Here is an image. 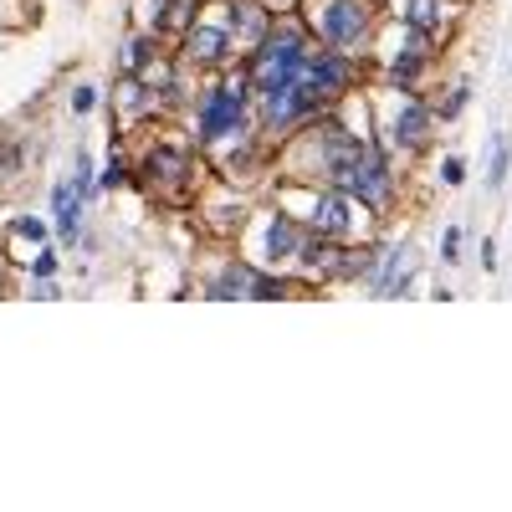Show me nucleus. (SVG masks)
Returning <instances> with one entry per match:
<instances>
[{
  "label": "nucleus",
  "instance_id": "0eeeda50",
  "mask_svg": "<svg viewBox=\"0 0 512 512\" xmlns=\"http://www.w3.org/2000/svg\"><path fill=\"white\" fill-rule=\"evenodd\" d=\"M318 108L308 103V93L297 88V82H287V88H267L256 93V123H262V134L282 139V134H297L303 123H313Z\"/></svg>",
  "mask_w": 512,
  "mask_h": 512
},
{
  "label": "nucleus",
  "instance_id": "1a4fd4ad",
  "mask_svg": "<svg viewBox=\"0 0 512 512\" xmlns=\"http://www.w3.org/2000/svg\"><path fill=\"white\" fill-rule=\"evenodd\" d=\"M231 41H236V26H231V21H205V16H195V21L185 26L180 57H185L190 67H226Z\"/></svg>",
  "mask_w": 512,
  "mask_h": 512
},
{
  "label": "nucleus",
  "instance_id": "6e6552de",
  "mask_svg": "<svg viewBox=\"0 0 512 512\" xmlns=\"http://www.w3.org/2000/svg\"><path fill=\"white\" fill-rule=\"evenodd\" d=\"M415 272H420V251H415V241H395V246H384V251H379L374 272L364 277V292H369V297H410Z\"/></svg>",
  "mask_w": 512,
  "mask_h": 512
},
{
  "label": "nucleus",
  "instance_id": "5701e85b",
  "mask_svg": "<svg viewBox=\"0 0 512 512\" xmlns=\"http://www.w3.org/2000/svg\"><path fill=\"white\" fill-rule=\"evenodd\" d=\"M482 267L497 272V241H482Z\"/></svg>",
  "mask_w": 512,
  "mask_h": 512
},
{
  "label": "nucleus",
  "instance_id": "20e7f679",
  "mask_svg": "<svg viewBox=\"0 0 512 512\" xmlns=\"http://www.w3.org/2000/svg\"><path fill=\"white\" fill-rule=\"evenodd\" d=\"M297 88L308 93V103H313L318 113L333 108L338 98L354 88V62H349V52H333V47H318V41H313V52L303 57V72H297Z\"/></svg>",
  "mask_w": 512,
  "mask_h": 512
},
{
  "label": "nucleus",
  "instance_id": "f257e3e1",
  "mask_svg": "<svg viewBox=\"0 0 512 512\" xmlns=\"http://www.w3.org/2000/svg\"><path fill=\"white\" fill-rule=\"evenodd\" d=\"M313 52V36L308 26L297 21H272L267 36L251 47V62H246V77L256 93L267 88H287V82H297V72H303V57Z\"/></svg>",
  "mask_w": 512,
  "mask_h": 512
},
{
  "label": "nucleus",
  "instance_id": "f03ea898",
  "mask_svg": "<svg viewBox=\"0 0 512 512\" xmlns=\"http://www.w3.org/2000/svg\"><path fill=\"white\" fill-rule=\"evenodd\" d=\"M251 77L246 67H231L221 82H210L200 98V144H221L246 128V108H251Z\"/></svg>",
  "mask_w": 512,
  "mask_h": 512
},
{
  "label": "nucleus",
  "instance_id": "aec40b11",
  "mask_svg": "<svg viewBox=\"0 0 512 512\" xmlns=\"http://www.w3.org/2000/svg\"><path fill=\"white\" fill-rule=\"evenodd\" d=\"M441 262H446V267L461 262V226H451V231L441 236Z\"/></svg>",
  "mask_w": 512,
  "mask_h": 512
},
{
  "label": "nucleus",
  "instance_id": "7ed1b4c3",
  "mask_svg": "<svg viewBox=\"0 0 512 512\" xmlns=\"http://www.w3.org/2000/svg\"><path fill=\"white\" fill-rule=\"evenodd\" d=\"M308 36L318 47L354 52L374 36V6L369 0H313L308 6Z\"/></svg>",
  "mask_w": 512,
  "mask_h": 512
},
{
  "label": "nucleus",
  "instance_id": "4be33fe9",
  "mask_svg": "<svg viewBox=\"0 0 512 512\" xmlns=\"http://www.w3.org/2000/svg\"><path fill=\"white\" fill-rule=\"evenodd\" d=\"M461 180H466V164H461V159H446V164H441V185H451V190H456Z\"/></svg>",
  "mask_w": 512,
  "mask_h": 512
},
{
  "label": "nucleus",
  "instance_id": "393cba45",
  "mask_svg": "<svg viewBox=\"0 0 512 512\" xmlns=\"http://www.w3.org/2000/svg\"><path fill=\"white\" fill-rule=\"evenodd\" d=\"M0 262H6V256H0Z\"/></svg>",
  "mask_w": 512,
  "mask_h": 512
},
{
  "label": "nucleus",
  "instance_id": "39448f33",
  "mask_svg": "<svg viewBox=\"0 0 512 512\" xmlns=\"http://www.w3.org/2000/svg\"><path fill=\"white\" fill-rule=\"evenodd\" d=\"M338 190H349L354 200H364L369 210H374V216H379V210H390L395 205V169H390V154H384L379 144H369L364 139V149H359V159L349 164V175L344 180H338Z\"/></svg>",
  "mask_w": 512,
  "mask_h": 512
},
{
  "label": "nucleus",
  "instance_id": "412c9836",
  "mask_svg": "<svg viewBox=\"0 0 512 512\" xmlns=\"http://www.w3.org/2000/svg\"><path fill=\"white\" fill-rule=\"evenodd\" d=\"M93 108H98V93L88 88V82H82V88H72V113H77V118H88Z\"/></svg>",
  "mask_w": 512,
  "mask_h": 512
},
{
  "label": "nucleus",
  "instance_id": "4468645a",
  "mask_svg": "<svg viewBox=\"0 0 512 512\" xmlns=\"http://www.w3.org/2000/svg\"><path fill=\"white\" fill-rule=\"evenodd\" d=\"M52 210H57V236L77 241L82 236V190H77V180H62L52 190Z\"/></svg>",
  "mask_w": 512,
  "mask_h": 512
},
{
  "label": "nucleus",
  "instance_id": "9b49d317",
  "mask_svg": "<svg viewBox=\"0 0 512 512\" xmlns=\"http://www.w3.org/2000/svg\"><path fill=\"white\" fill-rule=\"evenodd\" d=\"M431 134H436V108L425 103V98H410L400 108V118H395L390 144L405 149V154H425V149H431Z\"/></svg>",
  "mask_w": 512,
  "mask_h": 512
},
{
  "label": "nucleus",
  "instance_id": "423d86ee",
  "mask_svg": "<svg viewBox=\"0 0 512 512\" xmlns=\"http://www.w3.org/2000/svg\"><path fill=\"white\" fill-rule=\"evenodd\" d=\"M190 175H195V149H190L185 139H154L149 154H144V164H139V180H144L154 195L185 190Z\"/></svg>",
  "mask_w": 512,
  "mask_h": 512
},
{
  "label": "nucleus",
  "instance_id": "6ab92c4d",
  "mask_svg": "<svg viewBox=\"0 0 512 512\" xmlns=\"http://www.w3.org/2000/svg\"><path fill=\"white\" fill-rule=\"evenodd\" d=\"M26 272H31V277H57V251H52V246H41V251H36V262H31Z\"/></svg>",
  "mask_w": 512,
  "mask_h": 512
},
{
  "label": "nucleus",
  "instance_id": "f8f14e48",
  "mask_svg": "<svg viewBox=\"0 0 512 512\" xmlns=\"http://www.w3.org/2000/svg\"><path fill=\"white\" fill-rule=\"evenodd\" d=\"M303 241H308V226L297 221V216H272V221H267V251H262L267 272H272V267L297 262V251H303Z\"/></svg>",
  "mask_w": 512,
  "mask_h": 512
},
{
  "label": "nucleus",
  "instance_id": "2eb2a0df",
  "mask_svg": "<svg viewBox=\"0 0 512 512\" xmlns=\"http://www.w3.org/2000/svg\"><path fill=\"white\" fill-rule=\"evenodd\" d=\"M441 16H446V0H405L400 6V26L410 36H431L441 26Z\"/></svg>",
  "mask_w": 512,
  "mask_h": 512
},
{
  "label": "nucleus",
  "instance_id": "b1692460",
  "mask_svg": "<svg viewBox=\"0 0 512 512\" xmlns=\"http://www.w3.org/2000/svg\"><path fill=\"white\" fill-rule=\"evenodd\" d=\"M262 6H267V11H297L303 0H262Z\"/></svg>",
  "mask_w": 512,
  "mask_h": 512
},
{
  "label": "nucleus",
  "instance_id": "dca6fc26",
  "mask_svg": "<svg viewBox=\"0 0 512 512\" xmlns=\"http://www.w3.org/2000/svg\"><path fill=\"white\" fill-rule=\"evenodd\" d=\"M231 16H236L231 26H236V31H241V36L251 41V47H256V41H262V36H267V26H272V21H267V11H262V6H256V0H241V6H236Z\"/></svg>",
  "mask_w": 512,
  "mask_h": 512
},
{
  "label": "nucleus",
  "instance_id": "f3484780",
  "mask_svg": "<svg viewBox=\"0 0 512 512\" xmlns=\"http://www.w3.org/2000/svg\"><path fill=\"white\" fill-rule=\"evenodd\" d=\"M466 98H472V82H456V88H446L441 103H431V108H436V123H456L461 108H466Z\"/></svg>",
  "mask_w": 512,
  "mask_h": 512
},
{
  "label": "nucleus",
  "instance_id": "ddd939ff",
  "mask_svg": "<svg viewBox=\"0 0 512 512\" xmlns=\"http://www.w3.org/2000/svg\"><path fill=\"white\" fill-rule=\"evenodd\" d=\"M41 246H47V226H41L36 216H16V221L6 226V241H0V256H6V262L31 267Z\"/></svg>",
  "mask_w": 512,
  "mask_h": 512
},
{
  "label": "nucleus",
  "instance_id": "9d476101",
  "mask_svg": "<svg viewBox=\"0 0 512 512\" xmlns=\"http://www.w3.org/2000/svg\"><path fill=\"white\" fill-rule=\"evenodd\" d=\"M292 292V282H282V277H267V267H226V277L221 282H210L205 287V297H246V303H267V297H287Z\"/></svg>",
  "mask_w": 512,
  "mask_h": 512
},
{
  "label": "nucleus",
  "instance_id": "a211bd4d",
  "mask_svg": "<svg viewBox=\"0 0 512 512\" xmlns=\"http://www.w3.org/2000/svg\"><path fill=\"white\" fill-rule=\"evenodd\" d=\"M507 164H512V149H507L502 134H492V159H487V185H492V190L507 185Z\"/></svg>",
  "mask_w": 512,
  "mask_h": 512
}]
</instances>
